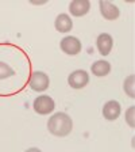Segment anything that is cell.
Listing matches in <instances>:
<instances>
[{
	"instance_id": "1",
	"label": "cell",
	"mask_w": 135,
	"mask_h": 152,
	"mask_svg": "<svg viewBox=\"0 0 135 152\" xmlns=\"http://www.w3.org/2000/svg\"><path fill=\"white\" fill-rule=\"evenodd\" d=\"M47 129L49 132L57 137L68 136L73 129V121L66 113L58 111L54 113L49 120H47Z\"/></svg>"
},
{
	"instance_id": "2",
	"label": "cell",
	"mask_w": 135,
	"mask_h": 152,
	"mask_svg": "<svg viewBox=\"0 0 135 152\" xmlns=\"http://www.w3.org/2000/svg\"><path fill=\"white\" fill-rule=\"evenodd\" d=\"M56 107V103H54V99L49 95H41L35 98L34 103H32V109L37 114H41V115H46V114H50L51 111Z\"/></svg>"
},
{
	"instance_id": "3",
	"label": "cell",
	"mask_w": 135,
	"mask_h": 152,
	"mask_svg": "<svg viewBox=\"0 0 135 152\" xmlns=\"http://www.w3.org/2000/svg\"><path fill=\"white\" fill-rule=\"evenodd\" d=\"M60 46H61V50L64 53H66L68 56H76L79 54L82 49V45L80 42L79 38L73 37V35H66L61 39L60 42Z\"/></svg>"
},
{
	"instance_id": "4",
	"label": "cell",
	"mask_w": 135,
	"mask_h": 152,
	"mask_svg": "<svg viewBox=\"0 0 135 152\" xmlns=\"http://www.w3.org/2000/svg\"><path fill=\"white\" fill-rule=\"evenodd\" d=\"M50 86V79L42 71H35L32 72L31 79H30V88H32L37 92H43L49 88Z\"/></svg>"
},
{
	"instance_id": "5",
	"label": "cell",
	"mask_w": 135,
	"mask_h": 152,
	"mask_svg": "<svg viewBox=\"0 0 135 152\" xmlns=\"http://www.w3.org/2000/svg\"><path fill=\"white\" fill-rule=\"evenodd\" d=\"M68 83H69V86L72 88H76V90L84 88L85 86L89 83V75H88V72L84 69L73 71V72L68 76Z\"/></svg>"
},
{
	"instance_id": "6",
	"label": "cell",
	"mask_w": 135,
	"mask_h": 152,
	"mask_svg": "<svg viewBox=\"0 0 135 152\" xmlns=\"http://www.w3.org/2000/svg\"><path fill=\"white\" fill-rule=\"evenodd\" d=\"M100 7V14L104 19L107 20H116L120 15V11L115 4H112L111 1H105V0H100L99 3Z\"/></svg>"
},
{
	"instance_id": "7",
	"label": "cell",
	"mask_w": 135,
	"mask_h": 152,
	"mask_svg": "<svg viewBox=\"0 0 135 152\" xmlns=\"http://www.w3.org/2000/svg\"><path fill=\"white\" fill-rule=\"evenodd\" d=\"M122 106L118 101H108L103 106V117L107 121H115L120 117Z\"/></svg>"
},
{
	"instance_id": "8",
	"label": "cell",
	"mask_w": 135,
	"mask_h": 152,
	"mask_svg": "<svg viewBox=\"0 0 135 152\" xmlns=\"http://www.w3.org/2000/svg\"><path fill=\"white\" fill-rule=\"evenodd\" d=\"M96 46H97V50L101 56H108L113 46L112 37H111L108 33H101V34H99L97 39H96Z\"/></svg>"
},
{
	"instance_id": "9",
	"label": "cell",
	"mask_w": 135,
	"mask_h": 152,
	"mask_svg": "<svg viewBox=\"0 0 135 152\" xmlns=\"http://www.w3.org/2000/svg\"><path fill=\"white\" fill-rule=\"evenodd\" d=\"M91 3L88 0H74L69 4V12L73 16H84L89 12Z\"/></svg>"
},
{
	"instance_id": "10",
	"label": "cell",
	"mask_w": 135,
	"mask_h": 152,
	"mask_svg": "<svg viewBox=\"0 0 135 152\" xmlns=\"http://www.w3.org/2000/svg\"><path fill=\"white\" fill-rule=\"evenodd\" d=\"M54 26H56L57 31L69 33L73 28V22L68 14H60V15L56 18V20H54Z\"/></svg>"
},
{
	"instance_id": "11",
	"label": "cell",
	"mask_w": 135,
	"mask_h": 152,
	"mask_svg": "<svg viewBox=\"0 0 135 152\" xmlns=\"http://www.w3.org/2000/svg\"><path fill=\"white\" fill-rule=\"evenodd\" d=\"M91 71L95 76L97 77H104L111 72V64L105 60H97L95 61L91 66Z\"/></svg>"
},
{
	"instance_id": "12",
	"label": "cell",
	"mask_w": 135,
	"mask_h": 152,
	"mask_svg": "<svg viewBox=\"0 0 135 152\" xmlns=\"http://www.w3.org/2000/svg\"><path fill=\"white\" fill-rule=\"evenodd\" d=\"M134 82H135V76L131 75V76H129V77L124 80V83H123V90H124L126 95H127V96H130V98H134V96H135Z\"/></svg>"
},
{
	"instance_id": "13",
	"label": "cell",
	"mask_w": 135,
	"mask_h": 152,
	"mask_svg": "<svg viewBox=\"0 0 135 152\" xmlns=\"http://www.w3.org/2000/svg\"><path fill=\"white\" fill-rule=\"evenodd\" d=\"M14 75H15V71H14L8 64L0 61V80L8 79V77H11V76H14Z\"/></svg>"
},
{
	"instance_id": "14",
	"label": "cell",
	"mask_w": 135,
	"mask_h": 152,
	"mask_svg": "<svg viewBox=\"0 0 135 152\" xmlns=\"http://www.w3.org/2000/svg\"><path fill=\"white\" fill-rule=\"evenodd\" d=\"M134 114H135V107L134 106H131V107H129V110L126 111V122L129 124L131 128L135 126V118H134Z\"/></svg>"
},
{
	"instance_id": "15",
	"label": "cell",
	"mask_w": 135,
	"mask_h": 152,
	"mask_svg": "<svg viewBox=\"0 0 135 152\" xmlns=\"http://www.w3.org/2000/svg\"><path fill=\"white\" fill-rule=\"evenodd\" d=\"M25 152H42L39 148H28V149H26Z\"/></svg>"
},
{
	"instance_id": "16",
	"label": "cell",
	"mask_w": 135,
	"mask_h": 152,
	"mask_svg": "<svg viewBox=\"0 0 135 152\" xmlns=\"http://www.w3.org/2000/svg\"><path fill=\"white\" fill-rule=\"evenodd\" d=\"M31 3H32V4H45V3H46V0H42V1H38V0H32Z\"/></svg>"
}]
</instances>
